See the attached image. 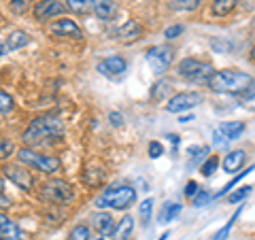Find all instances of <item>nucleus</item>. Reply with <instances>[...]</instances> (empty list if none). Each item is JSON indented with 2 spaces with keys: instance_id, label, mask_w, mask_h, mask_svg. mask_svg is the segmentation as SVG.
Instances as JSON below:
<instances>
[{
  "instance_id": "5701e85b",
  "label": "nucleus",
  "mask_w": 255,
  "mask_h": 240,
  "mask_svg": "<svg viewBox=\"0 0 255 240\" xmlns=\"http://www.w3.org/2000/svg\"><path fill=\"white\" fill-rule=\"evenodd\" d=\"M132 230H134V219L130 217V215H126V217L122 219V226H119V230L115 232L117 240H126L128 236L132 234Z\"/></svg>"
},
{
  "instance_id": "bb28decb",
  "label": "nucleus",
  "mask_w": 255,
  "mask_h": 240,
  "mask_svg": "<svg viewBox=\"0 0 255 240\" xmlns=\"http://www.w3.org/2000/svg\"><path fill=\"white\" fill-rule=\"evenodd\" d=\"M217 164H219V159H217V155H211L209 159L204 162V166H202V174L204 177H211V174L217 170Z\"/></svg>"
},
{
  "instance_id": "c9c22d12",
  "label": "nucleus",
  "mask_w": 255,
  "mask_h": 240,
  "mask_svg": "<svg viewBox=\"0 0 255 240\" xmlns=\"http://www.w3.org/2000/svg\"><path fill=\"white\" fill-rule=\"evenodd\" d=\"M181 32H183V26H170V28H166L164 36H166V38H170V41H172V38H177V36L181 34Z\"/></svg>"
},
{
  "instance_id": "2f4dec72",
  "label": "nucleus",
  "mask_w": 255,
  "mask_h": 240,
  "mask_svg": "<svg viewBox=\"0 0 255 240\" xmlns=\"http://www.w3.org/2000/svg\"><path fill=\"white\" fill-rule=\"evenodd\" d=\"M13 153V142L9 138H0V159L9 157Z\"/></svg>"
},
{
  "instance_id": "6ab92c4d",
  "label": "nucleus",
  "mask_w": 255,
  "mask_h": 240,
  "mask_svg": "<svg viewBox=\"0 0 255 240\" xmlns=\"http://www.w3.org/2000/svg\"><path fill=\"white\" fill-rule=\"evenodd\" d=\"M243 132H245V123L243 121H230V123H223L219 127V134L223 136V138H228V140L238 138Z\"/></svg>"
},
{
  "instance_id": "c85d7f7f",
  "label": "nucleus",
  "mask_w": 255,
  "mask_h": 240,
  "mask_svg": "<svg viewBox=\"0 0 255 240\" xmlns=\"http://www.w3.org/2000/svg\"><path fill=\"white\" fill-rule=\"evenodd\" d=\"M30 2H32V0H11V11L17 13V15L26 13L30 9Z\"/></svg>"
},
{
  "instance_id": "f704fd0d",
  "label": "nucleus",
  "mask_w": 255,
  "mask_h": 240,
  "mask_svg": "<svg viewBox=\"0 0 255 240\" xmlns=\"http://www.w3.org/2000/svg\"><path fill=\"white\" fill-rule=\"evenodd\" d=\"M209 200H211V196L209 194H206V191H198V194L194 196V206H204L206 202H209Z\"/></svg>"
},
{
  "instance_id": "423d86ee",
  "label": "nucleus",
  "mask_w": 255,
  "mask_h": 240,
  "mask_svg": "<svg viewBox=\"0 0 255 240\" xmlns=\"http://www.w3.org/2000/svg\"><path fill=\"white\" fill-rule=\"evenodd\" d=\"M172 58H174V53H172L170 47H166V45L151 47V49L147 51V62H149V66H151V70H153V73H157V75H162V73H166V70L170 68Z\"/></svg>"
},
{
  "instance_id": "b1692460",
  "label": "nucleus",
  "mask_w": 255,
  "mask_h": 240,
  "mask_svg": "<svg viewBox=\"0 0 255 240\" xmlns=\"http://www.w3.org/2000/svg\"><path fill=\"white\" fill-rule=\"evenodd\" d=\"M238 215H241V209H238V211L234 213V217H232V219H230V221L226 223V226H223V228H221V230L217 232V234H215V236H213V240H226V238L230 236V230H232V226H234V221L238 219Z\"/></svg>"
},
{
  "instance_id": "f03ea898",
  "label": "nucleus",
  "mask_w": 255,
  "mask_h": 240,
  "mask_svg": "<svg viewBox=\"0 0 255 240\" xmlns=\"http://www.w3.org/2000/svg\"><path fill=\"white\" fill-rule=\"evenodd\" d=\"M253 83L251 75L241 73V70H219L209 79L213 92L219 94H241Z\"/></svg>"
},
{
  "instance_id": "473e14b6",
  "label": "nucleus",
  "mask_w": 255,
  "mask_h": 240,
  "mask_svg": "<svg viewBox=\"0 0 255 240\" xmlns=\"http://www.w3.org/2000/svg\"><path fill=\"white\" fill-rule=\"evenodd\" d=\"M202 0H177V6L183 11H194L198 9V4H200Z\"/></svg>"
},
{
  "instance_id": "20e7f679",
  "label": "nucleus",
  "mask_w": 255,
  "mask_h": 240,
  "mask_svg": "<svg viewBox=\"0 0 255 240\" xmlns=\"http://www.w3.org/2000/svg\"><path fill=\"white\" fill-rule=\"evenodd\" d=\"M179 75L185 77L187 81H196V83H202V81H209V79L215 75V68L213 64L209 62H200V60H183L179 64Z\"/></svg>"
},
{
  "instance_id": "a878e982",
  "label": "nucleus",
  "mask_w": 255,
  "mask_h": 240,
  "mask_svg": "<svg viewBox=\"0 0 255 240\" xmlns=\"http://www.w3.org/2000/svg\"><path fill=\"white\" fill-rule=\"evenodd\" d=\"M251 170H255V166H251V168H249V170H247V172H238V174H236V177H234L232 181H230V183H228V185H226V187H223V189H219V191H217V194H215V198H219V196H223V194H228V191H230V189H232V187L236 185V183H238V181H241V179L245 177V174H249Z\"/></svg>"
},
{
  "instance_id": "de8ad7c7",
  "label": "nucleus",
  "mask_w": 255,
  "mask_h": 240,
  "mask_svg": "<svg viewBox=\"0 0 255 240\" xmlns=\"http://www.w3.org/2000/svg\"><path fill=\"white\" fill-rule=\"evenodd\" d=\"M0 240H2V238H0Z\"/></svg>"
},
{
  "instance_id": "412c9836",
  "label": "nucleus",
  "mask_w": 255,
  "mask_h": 240,
  "mask_svg": "<svg viewBox=\"0 0 255 240\" xmlns=\"http://www.w3.org/2000/svg\"><path fill=\"white\" fill-rule=\"evenodd\" d=\"M238 0H213V15H217V17H223V15H228L230 11L236 6Z\"/></svg>"
},
{
  "instance_id": "393cba45",
  "label": "nucleus",
  "mask_w": 255,
  "mask_h": 240,
  "mask_svg": "<svg viewBox=\"0 0 255 240\" xmlns=\"http://www.w3.org/2000/svg\"><path fill=\"white\" fill-rule=\"evenodd\" d=\"M13 109V98L4 90H0V115H6Z\"/></svg>"
},
{
  "instance_id": "f3484780",
  "label": "nucleus",
  "mask_w": 255,
  "mask_h": 240,
  "mask_svg": "<svg viewBox=\"0 0 255 240\" xmlns=\"http://www.w3.org/2000/svg\"><path fill=\"white\" fill-rule=\"evenodd\" d=\"M28 43H30V36L26 34V32L15 30V32H11V34H9V38H6L4 47L9 51H17V49H21V47H26Z\"/></svg>"
},
{
  "instance_id": "1a4fd4ad",
  "label": "nucleus",
  "mask_w": 255,
  "mask_h": 240,
  "mask_svg": "<svg viewBox=\"0 0 255 240\" xmlns=\"http://www.w3.org/2000/svg\"><path fill=\"white\" fill-rule=\"evenodd\" d=\"M66 11L60 0H41L36 6H34V17L38 21H45V19H51V17H58Z\"/></svg>"
},
{
  "instance_id": "49530a36",
  "label": "nucleus",
  "mask_w": 255,
  "mask_h": 240,
  "mask_svg": "<svg viewBox=\"0 0 255 240\" xmlns=\"http://www.w3.org/2000/svg\"><path fill=\"white\" fill-rule=\"evenodd\" d=\"M96 240H102V238H96Z\"/></svg>"
},
{
  "instance_id": "6e6552de",
  "label": "nucleus",
  "mask_w": 255,
  "mask_h": 240,
  "mask_svg": "<svg viewBox=\"0 0 255 240\" xmlns=\"http://www.w3.org/2000/svg\"><path fill=\"white\" fill-rule=\"evenodd\" d=\"M45 194L49 196L53 202H70V200L75 198L73 187H70L66 181H62V179H51V181H47Z\"/></svg>"
},
{
  "instance_id": "9d476101",
  "label": "nucleus",
  "mask_w": 255,
  "mask_h": 240,
  "mask_svg": "<svg viewBox=\"0 0 255 240\" xmlns=\"http://www.w3.org/2000/svg\"><path fill=\"white\" fill-rule=\"evenodd\" d=\"M4 174L6 179H11L15 185H19L21 189H32V185H34V179H32V174L21 170L19 166H6L4 168Z\"/></svg>"
},
{
  "instance_id": "dca6fc26",
  "label": "nucleus",
  "mask_w": 255,
  "mask_h": 240,
  "mask_svg": "<svg viewBox=\"0 0 255 240\" xmlns=\"http://www.w3.org/2000/svg\"><path fill=\"white\" fill-rule=\"evenodd\" d=\"M117 36L122 38V41H136V38L140 36V26H138V21L128 19L124 26H119Z\"/></svg>"
},
{
  "instance_id": "4c0bfd02",
  "label": "nucleus",
  "mask_w": 255,
  "mask_h": 240,
  "mask_svg": "<svg viewBox=\"0 0 255 240\" xmlns=\"http://www.w3.org/2000/svg\"><path fill=\"white\" fill-rule=\"evenodd\" d=\"M109 119H111V123H113L115 127H119V125H122V123H124V117H122V115H119V113H117V111H113V113H111V115H109Z\"/></svg>"
},
{
  "instance_id": "37998d69",
  "label": "nucleus",
  "mask_w": 255,
  "mask_h": 240,
  "mask_svg": "<svg viewBox=\"0 0 255 240\" xmlns=\"http://www.w3.org/2000/svg\"><path fill=\"white\" fill-rule=\"evenodd\" d=\"M251 60L255 62V45H253V49H251Z\"/></svg>"
},
{
  "instance_id": "72a5a7b5",
  "label": "nucleus",
  "mask_w": 255,
  "mask_h": 240,
  "mask_svg": "<svg viewBox=\"0 0 255 240\" xmlns=\"http://www.w3.org/2000/svg\"><path fill=\"white\" fill-rule=\"evenodd\" d=\"M159 155H164V147H162V142L153 140V142H151V145H149V157L157 159Z\"/></svg>"
},
{
  "instance_id": "4468645a",
  "label": "nucleus",
  "mask_w": 255,
  "mask_h": 240,
  "mask_svg": "<svg viewBox=\"0 0 255 240\" xmlns=\"http://www.w3.org/2000/svg\"><path fill=\"white\" fill-rule=\"evenodd\" d=\"M92 11L96 13V17L107 21L117 13V4L115 0H92Z\"/></svg>"
},
{
  "instance_id": "c756f323",
  "label": "nucleus",
  "mask_w": 255,
  "mask_h": 240,
  "mask_svg": "<svg viewBox=\"0 0 255 240\" xmlns=\"http://www.w3.org/2000/svg\"><path fill=\"white\" fill-rule=\"evenodd\" d=\"M70 240H90V230L85 226H77L70 232Z\"/></svg>"
},
{
  "instance_id": "e433bc0d",
  "label": "nucleus",
  "mask_w": 255,
  "mask_h": 240,
  "mask_svg": "<svg viewBox=\"0 0 255 240\" xmlns=\"http://www.w3.org/2000/svg\"><path fill=\"white\" fill-rule=\"evenodd\" d=\"M198 191H200V187H198L194 181H189V183H187V187H185V196H187V198H194Z\"/></svg>"
},
{
  "instance_id": "c03bdc74",
  "label": "nucleus",
  "mask_w": 255,
  "mask_h": 240,
  "mask_svg": "<svg viewBox=\"0 0 255 240\" xmlns=\"http://www.w3.org/2000/svg\"><path fill=\"white\" fill-rule=\"evenodd\" d=\"M166 238H168V232H166V234H164L162 238H159V240H166Z\"/></svg>"
},
{
  "instance_id": "a18cd8bd",
  "label": "nucleus",
  "mask_w": 255,
  "mask_h": 240,
  "mask_svg": "<svg viewBox=\"0 0 255 240\" xmlns=\"http://www.w3.org/2000/svg\"><path fill=\"white\" fill-rule=\"evenodd\" d=\"M0 191H2V179H0Z\"/></svg>"
},
{
  "instance_id": "f8f14e48",
  "label": "nucleus",
  "mask_w": 255,
  "mask_h": 240,
  "mask_svg": "<svg viewBox=\"0 0 255 240\" xmlns=\"http://www.w3.org/2000/svg\"><path fill=\"white\" fill-rule=\"evenodd\" d=\"M51 32L55 36H68V38H81V28L73 19H60L51 26Z\"/></svg>"
},
{
  "instance_id": "a19ab883",
  "label": "nucleus",
  "mask_w": 255,
  "mask_h": 240,
  "mask_svg": "<svg viewBox=\"0 0 255 240\" xmlns=\"http://www.w3.org/2000/svg\"><path fill=\"white\" fill-rule=\"evenodd\" d=\"M179 121H181V123H187V121H191V117H187V115H185V117H181Z\"/></svg>"
},
{
  "instance_id": "ddd939ff",
  "label": "nucleus",
  "mask_w": 255,
  "mask_h": 240,
  "mask_svg": "<svg viewBox=\"0 0 255 240\" xmlns=\"http://www.w3.org/2000/svg\"><path fill=\"white\" fill-rule=\"evenodd\" d=\"M92 221H94L96 230H98L102 236H113L115 232H117L115 221H113V217H111L109 213H96L94 217H92Z\"/></svg>"
},
{
  "instance_id": "ea45409f",
  "label": "nucleus",
  "mask_w": 255,
  "mask_h": 240,
  "mask_svg": "<svg viewBox=\"0 0 255 240\" xmlns=\"http://www.w3.org/2000/svg\"><path fill=\"white\" fill-rule=\"evenodd\" d=\"M168 140L172 142V145H174V147H177V145H179V136H174V134H168Z\"/></svg>"
},
{
  "instance_id": "7c9ffc66",
  "label": "nucleus",
  "mask_w": 255,
  "mask_h": 240,
  "mask_svg": "<svg viewBox=\"0 0 255 240\" xmlns=\"http://www.w3.org/2000/svg\"><path fill=\"white\" fill-rule=\"evenodd\" d=\"M251 185H247V187H241V189H238V191H234V194H230V202H232V204H236V202H241V200H245L247 196H249L251 194Z\"/></svg>"
},
{
  "instance_id": "7ed1b4c3",
  "label": "nucleus",
  "mask_w": 255,
  "mask_h": 240,
  "mask_svg": "<svg viewBox=\"0 0 255 240\" xmlns=\"http://www.w3.org/2000/svg\"><path fill=\"white\" fill-rule=\"evenodd\" d=\"M134 200H136V189L130 187V185H117V187H111L102 194L98 200H96V206L100 209H119L124 211L128 209Z\"/></svg>"
},
{
  "instance_id": "58836bf2",
  "label": "nucleus",
  "mask_w": 255,
  "mask_h": 240,
  "mask_svg": "<svg viewBox=\"0 0 255 240\" xmlns=\"http://www.w3.org/2000/svg\"><path fill=\"white\" fill-rule=\"evenodd\" d=\"M6 206H11V200L2 196V191H0V209H6Z\"/></svg>"
},
{
  "instance_id": "cd10ccee",
  "label": "nucleus",
  "mask_w": 255,
  "mask_h": 240,
  "mask_svg": "<svg viewBox=\"0 0 255 240\" xmlns=\"http://www.w3.org/2000/svg\"><path fill=\"white\" fill-rule=\"evenodd\" d=\"M151 211H153V200H145V202L140 204V217H142L145 226L151 221Z\"/></svg>"
},
{
  "instance_id": "f257e3e1",
  "label": "nucleus",
  "mask_w": 255,
  "mask_h": 240,
  "mask_svg": "<svg viewBox=\"0 0 255 240\" xmlns=\"http://www.w3.org/2000/svg\"><path fill=\"white\" fill-rule=\"evenodd\" d=\"M64 134V123L62 119L53 115L38 117L30 123V127L23 134V142L26 145H43V142H53Z\"/></svg>"
},
{
  "instance_id": "0eeeda50",
  "label": "nucleus",
  "mask_w": 255,
  "mask_h": 240,
  "mask_svg": "<svg viewBox=\"0 0 255 240\" xmlns=\"http://www.w3.org/2000/svg\"><path fill=\"white\" fill-rule=\"evenodd\" d=\"M200 102H202V96L198 92H181L168 100L166 111L168 113H183V111H191L196 105H200Z\"/></svg>"
},
{
  "instance_id": "79ce46f5",
  "label": "nucleus",
  "mask_w": 255,
  "mask_h": 240,
  "mask_svg": "<svg viewBox=\"0 0 255 240\" xmlns=\"http://www.w3.org/2000/svg\"><path fill=\"white\" fill-rule=\"evenodd\" d=\"M4 51H6V47H4L2 43H0V58H2V55H4Z\"/></svg>"
},
{
  "instance_id": "aec40b11",
  "label": "nucleus",
  "mask_w": 255,
  "mask_h": 240,
  "mask_svg": "<svg viewBox=\"0 0 255 240\" xmlns=\"http://www.w3.org/2000/svg\"><path fill=\"white\" fill-rule=\"evenodd\" d=\"M179 213H181V204H177V202L164 204V206H162V211H159V223H168V221H172Z\"/></svg>"
},
{
  "instance_id": "2eb2a0df",
  "label": "nucleus",
  "mask_w": 255,
  "mask_h": 240,
  "mask_svg": "<svg viewBox=\"0 0 255 240\" xmlns=\"http://www.w3.org/2000/svg\"><path fill=\"white\" fill-rule=\"evenodd\" d=\"M98 70L102 75H122L126 70V60L119 58V55H113V58H109V60L102 62L98 66Z\"/></svg>"
},
{
  "instance_id": "a211bd4d",
  "label": "nucleus",
  "mask_w": 255,
  "mask_h": 240,
  "mask_svg": "<svg viewBox=\"0 0 255 240\" xmlns=\"http://www.w3.org/2000/svg\"><path fill=\"white\" fill-rule=\"evenodd\" d=\"M243 164H245V151L236 149V151H232V153H228L226 159H223V170L226 172H236Z\"/></svg>"
},
{
  "instance_id": "39448f33",
  "label": "nucleus",
  "mask_w": 255,
  "mask_h": 240,
  "mask_svg": "<svg viewBox=\"0 0 255 240\" xmlns=\"http://www.w3.org/2000/svg\"><path fill=\"white\" fill-rule=\"evenodd\" d=\"M19 159L26 166H32V168H36V170H43V172H55V170H60V159L58 157L36 153V151H32V149H21L19 151Z\"/></svg>"
},
{
  "instance_id": "4be33fe9",
  "label": "nucleus",
  "mask_w": 255,
  "mask_h": 240,
  "mask_svg": "<svg viewBox=\"0 0 255 240\" xmlns=\"http://www.w3.org/2000/svg\"><path fill=\"white\" fill-rule=\"evenodd\" d=\"M66 9H70L77 15H83L92 9V0H66Z\"/></svg>"
},
{
  "instance_id": "9b49d317",
  "label": "nucleus",
  "mask_w": 255,
  "mask_h": 240,
  "mask_svg": "<svg viewBox=\"0 0 255 240\" xmlns=\"http://www.w3.org/2000/svg\"><path fill=\"white\" fill-rule=\"evenodd\" d=\"M0 238L2 240H26L17 223H13L6 215L0 213Z\"/></svg>"
}]
</instances>
